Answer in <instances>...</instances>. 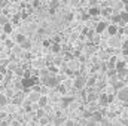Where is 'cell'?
<instances>
[{
	"label": "cell",
	"instance_id": "cell-23",
	"mask_svg": "<svg viewBox=\"0 0 128 126\" xmlns=\"http://www.w3.org/2000/svg\"><path fill=\"white\" fill-rule=\"evenodd\" d=\"M66 120H64V117H61V116H57L55 119H54V125L55 126H58V125H61V123H64Z\"/></svg>",
	"mask_w": 128,
	"mask_h": 126
},
{
	"label": "cell",
	"instance_id": "cell-36",
	"mask_svg": "<svg viewBox=\"0 0 128 126\" xmlns=\"http://www.w3.org/2000/svg\"><path fill=\"white\" fill-rule=\"evenodd\" d=\"M125 83H127V85H128V76H127V77H125Z\"/></svg>",
	"mask_w": 128,
	"mask_h": 126
},
{
	"label": "cell",
	"instance_id": "cell-38",
	"mask_svg": "<svg viewBox=\"0 0 128 126\" xmlns=\"http://www.w3.org/2000/svg\"><path fill=\"white\" fill-rule=\"evenodd\" d=\"M124 1H125V3H128V0H124Z\"/></svg>",
	"mask_w": 128,
	"mask_h": 126
},
{
	"label": "cell",
	"instance_id": "cell-20",
	"mask_svg": "<svg viewBox=\"0 0 128 126\" xmlns=\"http://www.w3.org/2000/svg\"><path fill=\"white\" fill-rule=\"evenodd\" d=\"M49 123H51V119L48 116H43V117L39 119V125L40 126H46V125H49Z\"/></svg>",
	"mask_w": 128,
	"mask_h": 126
},
{
	"label": "cell",
	"instance_id": "cell-37",
	"mask_svg": "<svg viewBox=\"0 0 128 126\" xmlns=\"http://www.w3.org/2000/svg\"><path fill=\"white\" fill-rule=\"evenodd\" d=\"M125 34H127V36H128V28H125Z\"/></svg>",
	"mask_w": 128,
	"mask_h": 126
},
{
	"label": "cell",
	"instance_id": "cell-6",
	"mask_svg": "<svg viewBox=\"0 0 128 126\" xmlns=\"http://www.w3.org/2000/svg\"><path fill=\"white\" fill-rule=\"evenodd\" d=\"M21 105H22V110H24V111H27V113H32L33 110H34V108L37 107V105H36V107L33 105V102L30 101V99H27V101H24V102H22Z\"/></svg>",
	"mask_w": 128,
	"mask_h": 126
},
{
	"label": "cell",
	"instance_id": "cell-7",
	"mask_svg": "<svg viewBox=\"0 0 128 126\" xmlns=\"http://www.w3.org/2000/svg\"><path fill=\"white\" fill-rule=\"evenodd\" d=\"M106 31L109 33L110 36H116L118 31H119V28H118L116 24H110V25H107V30H106Z\"/></svg>",
	"mask_w": 128,
	"mask_h": 126
},
{
	"label": "cell",
	"instance_id": "cell-10",
	"mask_svg": "<svg viewBox=\"0 0 128 126\" xmlns=\"http://www.w3.org/2000/svg\"><path fill=\"white\" fill-rule=\"evenodd\" d=\"M107 30V24L106 22H98L96 25V33L97 34H101L103 31H106Z\"/></svg>",
	"mask_w": 128,
	"mask_h": 126
},
{
	"label": "cell",
	"instance_id": "cell-21",
	"mask_svg": "<svg viewBox=\"0 0 128 126\" xmlns=\"http://www.w3.org/2000/svg\"><path fill=\"white\" fill-rule=\"evenodd\" d=\"M8 102H9L8 96H6L4 94H0V108H2V107H4V105H8Z\"/></svg>",
	"mask_w": 128,
	"mask_h": 126
},
{
	"label": "cell",
	"instance_id": "cell-30",
	"mask_svg": "<svg viewBox=\"0 0 128 126\" xmlns=\"http://www.w3.org/2000/svg\"><path fill=\"white\" fill-rule=\"evenodd\" d=\"M4 45H6V48H10V49L14 48V42H12V40H6Z\"/></svg>",
	"mask_w": 128,
	"mask_h": 126
},
{
	"label": "cell",
	"instance_id": "cell-26",
	"mask_svg": "<svg viewBox=\"0 0 128 126\" xmlns=\"http://www.w3.org/2000/svg\"><path fill=\"white\" fill-rule=\"evenodd\" d=\"M98 13H100V7L94 6V7L90 9V15H98Z\"/></svg>",
	"mask_w": 128,
	"mask_h": 126
},
{
	"label": "cell",
	"instance_id": "cell-22",
	"mask_svg": "<svg viewBox=\"0 0 128 126\" xmlns=\"http://www.w3.org/2000/svg\"><path fill=\"white\" fill-rule=\"evenodd\" d=\"M3 33H4V34H10V33H12V24H10V21L3 25Z\"/></svg>",
	"mask_w": 128,
	"mask_h": 126
},
{
	"label": "cell",
	"instance_id": "cell-8",
	"mask_svg": "<svg viewBox=\"0 0 128 126\" xmlns=\"http://www.w3.org/2000/svg\"><path fill=\"white\" fill-rule=\"evenodd\" d=\"M37 105L42 107V108H46V105H48V96L46 95H40V98L37 101Z\"/></svg>",
	"mask_w": 128,
	"mask_h": 126
},
{
	"label": "cell",
	"instance_id": "cell-27",
	"mask_svg": "<svg viewBox=\"0 0 128 126\" xmlns=\"http://www.w3.org/2000/svg\"><path fill=\"white\" fill-rule=\"evenodd\" d=\"M6 22H9V19H8V16H4V15H0V25L3 27Z\"/></svg>",
	"mask_w": 128,
	"mask_h": 126
},
{
	"label": "cell",
	"instance_id": "cell-13",
	"mask_svg": "<svg viewBox=\"0 0 128 126\" xmlns=\"http://www.w3.org/2000/svg\"><path fill=\"white\" fill-rule=\"evenodd\" d=\"M55 89H57V92H58L60 95H66L67 94V88H66L64 83H58V85L55 86Z\"/></svg>",
	"mask_w": 128,
	"mask_h": 126
},
{
	"label": "cell",
	"instance_id": "cell-29",
	"mask_svg": "<svg viewBox=\"0 0 128 126\" xmlns=\"http://www.w3.org/2000/svg\"><path fill=\"white\" fill-rule=\"evenodd\" d=\"M22 58H24V60H30V58H32L30 52H28V51H24V52H22Z\"/></svg>",
	"mask_w": 128,
	"mask_h": 126
},
{
	"label": "cell",
	"instance_id": "cell-16",
	"mask_svg": "<svg viewBox=\"0 0 128 126\" xmlns=\"http://www.w3.org/2000/svg\"><path fill=\"white\" fill-rule=\"evenodd\" d=\"M40 95H42V94H39V92H34V91H33L32 94L28 95V99L32 101L33 104H34V102L37 104V101H39V98H40Z\"/></svg>",
	"mask_w": 128,
	"mask_h": 126
},
{
	"label": "cell",
	"instance_id": "cell-15",
	"mask_svg": "<svg viewBox=\"0 0 128 126\" xmlns=\"http://www.w3.org/2000/svg\"><path fill=\"white\" fill-rule=\"evenodd\" d=\"M34 116L37 117V119H40V117H43V116H46V111H45V108H42V107H36V113H34Z\"/></svg>",
	"mask_w": 128,
	"mask_h": 126
},
{
	"label": "cell",
	"instance_id": "cell-14",
	"mask_svg": "<svg viewBox=\"0 0 128 126\" xmlns=\"http://www.w3.org/2000/svg\"><path fill=\"white\" fill-rule=\"evenodd\" d=\"M109 45H110L112 48H116V46H121L122 43L118 40V37H116V36H110V42H109Z\"/></svg>",
	"mask_w": 128,
	"mask_h": 126
},
{
	"label": "cell",
	"instance_id": "cell-32",
	"mask_svg": "<svg viewBox=\"0 0 128 126\" xmlns=\"http://www.w3.org/2000/svg\"><path fill=\"white\" fill-rule=\"evenodd\" d=\"M121 46H122V49H127V48H128V39L122 42V45H121Z\"/></svg>",
	"mask_w": 128,
	"mask_h": 126
},
{
	"label": "cell",
	"instance_id": "cell-12",
	"mask_svg": "<svg viewBox=\"0 0 128 126\" xmlns=\"http://www.w3.org/2000/svg\"><path fill=\"white\" fill-rule=\"evenodd\" d=\"M20 46L22 48V51H30V49L33 48V43H32V40H28V39H27V40H24Z\"/></svg>",
	"mask_w": 128,
	"mask_h": 126
},
{
	"label": "cell",
	"instance_id": "cell-25",
	"mask_svg": "<svg viewBox=\"0 0 128 126\" xmlns=\"http://www.w3.org/2000/svg\"><path fill=\"white\" fill-rule=\"evenodd\" d=\"M51 49H52V52H54V54H58V52H60V51H61V46H60V45H58V43H54V45H52V48H51Z\"/></svg>",
	"mask_w": 128,
	"mask_h": 126
},
{
	"label": "cell",
	"instance_id": "cell-34",
	"mask_svg": "<svg viewBox=\"0 0 128 126\" xmlns=\"http://www.w3.org/2000/svg\"><path fill=\"white\" fill-rule=\"evenodd\" d=\"M43 46H45V48H46V46H51V40H45V42H43Z\"/></svg>",
	"mask_w": 128,
	"mask_h": 126
},
{
	"label": "cell",
	"instance_id": "cell-4",
	"mask_svg": "<svg viewBox=\"0 0 128 126\" xmlns=\"http://www.w3.org/2000/svg\"><path fill=\"white\" fill-rule=\"evenodd\" d=\"M97 102H98V105L100 107H107L109 105V95L107 94H100L98 95V99H97Z\"/></svg>",
	"mask_w": 128,
	"mask_h": 126
},
{
	"label": "cell",
	"instance_id": "cell-31",
	"mask_svg": "<svg viewBox=\"0 0 128 126\" xmlns=\"http://www.w3.org/2000/svg\"><path fill=\"white\" fill-rule=\"evenodd\" d=\"M9 126H21V123H20L18 120H12V122L9 123Z\"/></svg>",
	"mask_w": 128,
	"mask_h": 126
},
{
	"label": "cell",
	"instance_id": "cell-9",
	"mask_svg": "<svg viewBox=\"0 0 128 126\" xmlns=\"http://www.w3.org/2000/svg\"><path fill=\"white\" fill-rule=\"evenodd\" d=\"M72 102H73V98H72V96H66V95H63V98H61V105H63L64 108H67Z\"/></svg>",
	"mask_w": 128,
	"mask_h": 126
},
{
	"label": "cell",
	"instance_id": "cell-3",
	"mask_svg": "<svg viewBox=\"0 0 128 126\" xmlns=\"http://www.w3.org/2000/svg\"><path fill=\"white\" fill-rule=\"evenodd\" d=\"M116 98L121 101V102H128V86L125 85L122 89L116 91Z\"/></svg>",
	"mask_w": 128,
	"mask_h": 126
},
{
	"label": "cell",
	"instance_id": "cell-33",
	"mask_svg": "<svg viewBox=\"0 0 128 126\" xmlns=\"http://www.w3.org/2000/svg\"><path fill=\"white\" fill-rule=\"evenodd\" d=\"M121 123L122 125H128V117H122L121 119Z\"/></svg>",
	"mask_w": 128,
	"mask_h": 126
},
{
	"label": "cell",
	"instance_id": "cell-11",
	"mask_svg": "<svg viewBox=\"0 0 128 126\" xmlns=\"http://www.w3.org/2000/svg\"><path fill=\"white\" fill-rule=\"evenodd\" d=\"M97 85V77L96 76H91L86 79V88H96Z\"/></svg>",
	"mask_w": 128,
	"mask_h": 126
},
{
	"label": "cell",
	"instance_id": "cell-2",
	"mask_svg": "<svg viewBox=\"0 0 128 126\" xmlns=\"http://www.w3.org/2000/svg\"><path fill=\"white\" fill-rule=\"evenodd\" d=\"M73 86H74V89H78V91H80V89L86 88V77H84V76L78 74V76H76V79H74V82H73Z\"/></svg>",
	"mask_w": 128,
	"mask_h": 126
},
{
	"label": "cell",
	"instance_id": "cell-17",
	"mask_svg": "<svg viewBox=\"0 0 128 126\" xmlns=\"http://www.w3.org/2000/svg\"><path fill=\"white\" fill-rule=\"evenodd\" d=\"M128 76V68L124 70H118V80H125V77Z\"/></svg>",
	"mask_w": 128,
	"mask_h": 126
},
{
	"label": "cell",
	"instance_id": "cell-35",
	"mask_svg": "<svg viewBox=\"0 0 128 126\" xmlns=\"http://www.w3.org/2000/svg\"><path fill=\"white\" fill-rule=\"evenodd\" d=\"M122 54H124V57H128V48L127 49H122Z\"/></svg>",
	"mask_w": 128,
	"mask_h": 126
},
{
	"label": "cell",
	"instance_id": "cell-39",
	"mask_svg": "<svg viewBox=\"0 0 128 126\" xmlns=\"http://www.w3.org/2000/svg\"><path fill=\"white\" fill-rule=\"evenodd\" d=\"M127 68H128V63H127Z\"/></svg>",
	"mask_w": 128,
	"mask_h": 126
},
{
	"label": "cell",
	"instance_id": "cell-5",
	"mask_svg": "<svg viewBox=\"0 0 128 126\" xmlns=\"http://www.w3.org/2000/svg\"><path fill=\"white\" fill-rule=\"evenodd\" d=\"M104 117H103V111H98V110H94L92 113H91V120H94L96 123H101V120H103Z\"/></svg>",
	"mask_w": 128,
	"mask_h": 126
},
{
	"label": "cell",
	"instance_id": "cell-28",
	"mask_svg": "<svg viewBox=\"0 0 128 126\" xmlns=\"http://www.w3.org/2000/svg\"><path fill=\"white\" fill-rule=\"evenodd\" d=\"M48 71H51V73H58V67H57V65H49V67H48Z\"/></svg>",
	"mask_w": 128,
	"mask_h": 126
},
{
	"label": "cell",
	"instance_id": "cell-19",
	"mask_svg": "<svg viewBox=\"0 0 128 126\" xmlns=\"http://www.w3.org/2000/svg\"><path fill=\"white\" fill-rule=\"evenodd\" d=\"M115 68H116V71H118V70H124V68H127V61H121V60H118V61H116V65H115Z\"/></svg>",
	"mask_w": 128,
	"mask_h": 126
},
{
	"label": "cell",
	"instance_id": "cell-1",
	"mask_svg": "<svg viewBox=\"0 0 128 126\" xmlns=\"http://www.w3.org/2000/svg\"><path fill=\"white\" fill-rule=\"evenodd\" d=\"M60 83V80L55 77V76H40V85H45L46 88H55L57 85Z\"/></svg>",
	"mask_w": 128,
	"mask_h": 126
},
{
	"label": "cell",
	"instance_id": "cell-18",
	"mask_svg": "<svg viewBox=\"0 0 128 126\" xmlns=\"http://www.w3.org/2000/svg\"><path fill=\"white\" fill-rule=\"evenodd\" d=\"M24 40H27V37H26V34H22V33H18L16 36H15V42L18 43V45H21Z\"/></svg>",
	"mask_w": 128,
	"mask_h": 126
},
{
	"label": "cell",
	"instance_id": "cell-24",
	"mask_svg": "<svg viewBox=\"0 0 128 126\" xmlns=\"http://www.w3.org/2000/svg\"><path fill=\"white\" fill-rule=\"evenodd\" d=\"M119 16H121V22H122V24H124V22H128V12H127V10H125V12H122Z\"/></svg>",
	"mask_w": 128,
	"mask_h": 126
}]
</instances>
